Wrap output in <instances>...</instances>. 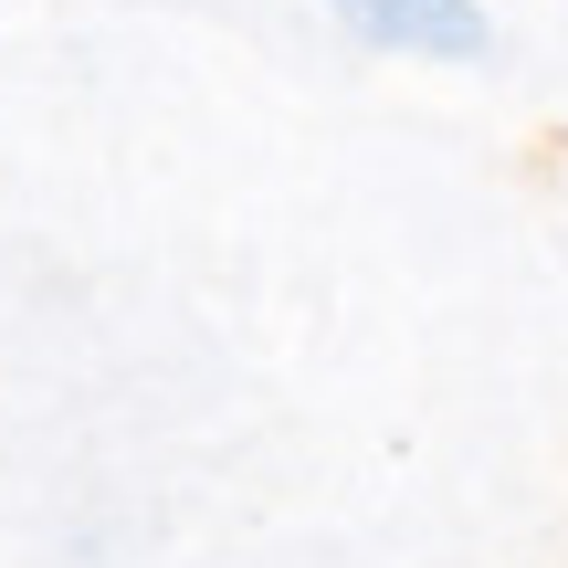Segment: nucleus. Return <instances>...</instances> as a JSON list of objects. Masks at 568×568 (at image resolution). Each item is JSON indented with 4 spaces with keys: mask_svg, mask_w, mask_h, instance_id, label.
Returning <instances> with one entry per match:
<instances>
[{
    "mask_svg": "<svg viewBox=\"0 0 568 568\" xmlns=\"http://www.w3.org/2000/svg\"><path fill=\"white\" fill-rule=\"evenodd\" d=\"M368 53H400V63H485L495 53V21L485 0H326Z\"/></svg>",
    "mask_w": 568,
    "mask_h": 568,
    "instance_id": "f257e3e1",
    "label": "nucleus"
}]
</instances>
